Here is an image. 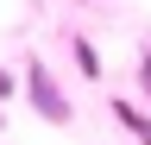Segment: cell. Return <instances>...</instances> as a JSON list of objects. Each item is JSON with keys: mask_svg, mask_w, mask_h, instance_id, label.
I'll return each instance as SVG.
<instances>
[{"mask_svg": "<svg viewBox=\"0 0 151 145\" xmlns=\"http://www.w3.org/2000/svg\"><path fill=\"white\" fill-rule=\"evenodd\" d=\"M19 95L32 101V114L44 120V126H76V101L63 95V82H57V69L44 57H32L25 69H19Z\"/></svg>", "mask_w": 151, "mask_h": 145, "instance_id": "obj_1", "label": "cell"}, {"mask_svg": "<svg viewBox=\"0 0 151 145\" xmlns=\"http://www.w3.org/2000/svg\"><path fill=\"white\" fill-rule=\"evenodd\" d=\"M69 57H76V69H82L88 82H101V76H107V63H101V50H94V38H82V32L69 38Z\"/></svg>", "mask_w": 151, "mask_h": 145, "instance_id": "obj_2", "label": "cell"}, {"mask_svg": "<svg viewBox=\"0 0 151 145\" xmlns=\"http://www.w3.org/2000/svg\"><path fill=\"white\" fill-rule=\"evenodd\" d=\"M113 120H120V126H126V133H132V139H139V145H151V114H139V107H132L126 95H120V101H113Z\"/></svg>", "mask_w": 151, "mask_h": 145, "instance_id": "obj_3", "label": "cell"}, {"mask_svg": "<svg viewBox=\"0 0 151 145\" xmlns=\"http://www.w3.org/2000/svg\"><path fill=\"white\" fill-rule=\"evenodd\" d=\"M139 88L151 95V50H139Z\"/></svg>", "mask_w": 151, "mask_h": 145, "instance_id": "obj_4", "label": "cell"}, {"mask_svg": "<svg viewBox=\"0 0 151 145\" xmlns=\"http://www.w3.org/2000/svg\"><path fill=\"white\" fill-rule=\"evenodd\" d=\"M6 95H19V76H13V69H0V101H6Z\"/></svg>", "mask_w": 151, "mask_h": 145, "instance_id": "obj_5", "label": "cell"}]
</instances>
